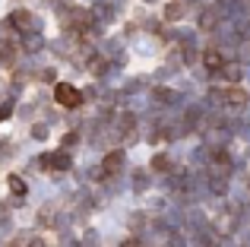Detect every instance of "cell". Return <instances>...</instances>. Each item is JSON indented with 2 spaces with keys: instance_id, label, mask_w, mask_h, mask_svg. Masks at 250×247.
<instances>
[{
  "instance_id": "obj_1",
  "label": "cell",
  "mask_w": 250,
  "mask_h": 247,
  "mask_svg": "<svg viewBox=\"0 0 250 247\" xmlns=\"http://www.w3.org/2000/svg\"><path fill=\"white\" fill-rule=\"evenodd\" d=\"M54 99L61 102L63 108H76V105H80V92H76L70 82H61V86L54 89Z\"/></svg>"
},
{
  "instance_id": "obj_2",
  "label": "cell",
  "mask_w": 250,
  "mask_h": 247,
  "mask_svg": "<svg viewBox=\"0 0 250 247\" xmlns=\"http://www.w3.org/2000/svg\"><path fill=\"white\" fill-rule=\"evenodd\" d=\"M225 102H228L231 108H244V105H247V92H244L241 86H231V89L225 92Z\"/></svg>"
},
{
  "instance_id": "obj_3",
  "label": "cell",
  "mask_w": 250,
  "mask_h": 247,
  "mask_svg": "<svg viewBox=\"0 0 250 247\" xmlns=\"http://www.w3.org/2000/svg\"><path fill=\"white\" fill-rule=\"evenodd\" d=\"M222 73H225L228 82H238L241 76H244V67H241V63H222Z\"/></svg>"
},
{
  "instance_id": "obj_4",
  "label": "cell",
  "mask_w": 250,
  "mask_h": 247,
  "mask_svg": "<svg viewBox=\"0 0 250 247\" xmlns=\"http://www.w3.org/2000/svg\"><path fill=\"white\" fill-rule=\"evenodd\" d=\"M203 63H206L209 70H222V63H225V61H222V54L215 48H209L206 54H203Z\"/></svg>"
},
{
  "instance_id": "obj_5",
  "label": "cell",
  "mask_w": 250,
  "mask_h": 247,
  "mask_svg": "<svg viewBox=\"0 0 250 247\" xmlns=\"http://www.w3.org/2000/svg\"><path fill=\"white\" fill-rule=\"evenodd\" d=\"M200 25H203V29H212V25H215V13H203Z\"/></svg>"
},
{
  "instance_id": "obj_6",
  "label": "cell",
  "mask_w": 250,
  "mask_h": 247,
  "mask_svg": "<svg viewBox=\"0 0 250 247\" xmlns=\"http://www.w3.org/2000/svg\"><path fill=\"white\" fill-rule=\"evenodd\" d=\"M121 162H124V155H121V152H114V155H108V162H104V165H108L111 171H114V168L121 165Z\"/></svg>"
},
{
  "instance_id": "obj_7",
  "label": "cell",
  "mask_w": 250,
  "mask_h": 247,
  "mask_svg": "<svg viewBox=\"0 0 250 247\" xmlns=\"http://www.w3.org/2000/svg\"><path fill=\"white\" fill-rule=\"evenodd\" d=\"M177 13H181V3H171L168 6V19H177Z\"/></svg>"
},
{
  "instance_id": "obj_8",
  "label": "cell",
  "mask_w": 250,
  "mask_h": 247,
  "mask_svg": "<svg viewBox=\"0 0 250 247\" xmlns=\"http://www.w3.org/2000/svg\"><path fill=\"white\" fill-rule=\"evenodd\" d=\"M124 247H140V244H136V241H127V244H124Z\"/></svg>"
}]
</instances>
